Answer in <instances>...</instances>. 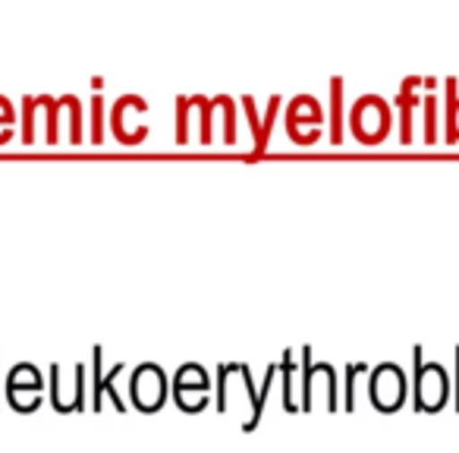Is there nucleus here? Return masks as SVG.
Instances as JSON below:
<instances>
[{
	"label": "nucleus",
	"mask_w": 459,
	"mask_h": 453,
	"mask_svg": "<svg viewBox=\"0 0 459 453\" xmlns=\"http://www.w3.org/2000/svg\"><path fill=\"white\" fill-rule=\"evenodd\" d=\"M409 390L412 388H409V378L403 371V365L381 362L368 371V396L377 413H396V409H403Z\"/></svg>",
	"instance_id": "8"
},
{
	"label": "nucleus",
	"mask_w": 459,
	"mask_h": 453,
	"mask_svg": "<svg viewBox=\"0 0 459 453\" xmlns=\"http://www.w3.org/2000/svg\"><path fill=\"white\" fill-rule=\"evenodd\" d=\"M227 378H230V365L227 362H221L217 365V400H214V406L221 409H227Z\"/></svg>",
	"instance_id": "27"
},
{
	"label": "nucleus",
	"mask_w": 459,
	"mask_h": 453,
	"mask_svg": "<svg viewBox=\"0 0 459 453\" xmlns=\"http://www.w3.org/2000/svg\"><path fill=\"white\" fill-rule=\"evenodd\" d=\"M394 126V108L384 95L365 91L350 108V133L362 145H381Z\"/></svg>",
	"instance_id": "2"
},
{
	"label": "nucleus",
	"mask_w": 459,
	"mask_h": 453,
	"mask_svg": "<svg viewBox=\"0 0 459 453\" xmlns=\"http://www.w3.org/2000/svg\"><path fill=\"white\" fill-rule=\"evenodd\" d=\"M281 95H271L268 98V110L262 114V139L252 145V158H262L264 152H268V142L271 135H274V126H277V117H281Z\"/></svg>",
	"instance_id": "20"
},
{
	"label": "nucleus",
	"mask_w": 459,
	"mask_h": 453,
	"mask_svg": "<svg viewBox=\"0 0 459 453\" xmlns=\"http://www.w3.org/2000/svg\"><path fill=\"white\" fill-rule=\"evenodd\" d=\"M283 129L296 145H315L325 135V110L315 95H296L283 110Z\"/></svg>",
	"instance_id": "6"
},
{
	"label": "nucleus",
	"mask_w": 459,
	"mask_h": 453,
	"mask_svg": "<svg viewBox=\"0 0 459 453\" xmlns=\"http://www.w3.org/2000/svg\"><path fill=\"white\" fill-rule=\"evenodd\" d=\"M208 104L204 95H177V142L189 145L192 139L202 142L208 129Z\"/></svg>",
	"instance_id": "14"
},
{
	"label": "nucleus",
	"mask_w": 459,
	"mask_h": 453,
	"mask_svg": "<svg viewBox=\"0 0 459 453\" xmlns=\"http://www.w3.org/2000/svg\"><path fill=\"white\" fill-rule=\"evenodd\" d=\"M444 95H440V104H444V139L450 145H459V79L446 76L440 83Z\"/></svg>",
	"instance_id": "17"
},
{
	"label": "nucleus",
	"mask_w": 459,
	"mask_h": 453,
	"mask_svg": "<svg viewBox=\"0 0 459 453\" xmlns=\"http://www.w3.org/2000/svg\"><path fill=\"white\" fill-rule=\"evenodd\" d=\"M41 390H45V378L32 362H16L4 378V394L16 413H35L41 406Z\"/></svg>",
	"instance_id": "10"
},
{
	"label": "nucleus",
	"mask_w": 459,
	"mask_h": 453,
	"mask_svg": "<svg viewBox=\"0 0 459 453\" xmlns=\"http://www.w3.org/2000/svg\"><path fill=\"white\" fill-rule=\"evenodd\" d=\"M0 400H4V378H0Z\"/></svg>",
	"instance_id": "29"
},
{
	"label": "nucleus",
	"mask_w": 459,
	"mask_h": 453,
	"mask_svg": "<svg viewBox=\"0 0 459 453\" xmlns=\"http://www.w3.org/2000/svg\"><path fill=\"white\" fill-rule=\"evenodd\" d=\"M281 381H283V409L287 413H299V403L293 394V381H296V350H287L281 359Z\"/></svg>",
	"instance_id": "21"
},
{
	"label": "nucleus",
	"mask_w": 459,
	"mask_h": 453,
	"mask_svg": "<svg viewBox=\"0 0 459 453\" xmlns=\"http://www.w3.org/2000/svg\"><path fill=\"white\" fill-rule=\"evenodd\" d=\"M126 371V365L123 362H117L114 369L104 375V346L101 344H95L91 346V396H89V409H101L104 406V396H108L110 403H114L117 409H126V403H123V396L117 394V378Z\"/></svg>",
	"instance_id": "12"
},
{
	"label": "nucleus",
	"mask_w": 459,
	"mask_h": 453,
	"mask_svg": "<svg viewBox=\"0 0 459 453\" xmlns=\"http://www.w3.org/2000/svg\"><path fill=\"white\" fill-rule=\"evenodd\" d=\"M327 89H331V142H333V145H340V142H343V126H346V120H343V108H346V101H343L346 79H343V76H333Z\"/></svg>",
	"instance_id": "18"
},
{
	"label": "nucleus",
	"mask_w": 459,
	"mask_h": 453,
	"mask_svg": "<svg viewBox=\"0 0 459 453\" xmlns=\"http://www.w3.org/2000/svg\"><path fill=\"white\" fill-rule=\"evenodd\" d=\"M85 139V120H82V101L76 95H60L57 98V145L70 142L79 145Z\"/></svg>",
	"instance_id": "15"
},
{
	"label": "nucleus",
	"mask_w": 459,
	"mask_h": 453,
	"mask_svg": "<svg viewBox=\"0 0 459 453\" xmlns=\"http://www.w3.org/2000/svg\"><path fill=\"white\" fill-rule=\"evenodd\" d=\"M362 371H368V365H365V362H350L343 369L346 394H343V403H340V409H346V413H352V409H356V375H362Z\"/></svg>",
	"instance_id": "25"
},
{
	"label": "nucleus",
	"mask_w": 459,
	"mask_h": 453,
	"mask_svg": "<svg viewBox=\"0 0 459 453\" xmlns=\"http://www.w3.org/2000/svg\"><path fill=\"white\" fill-rule=\"evenodd\" d=\"M145 114H148V101L142 95H120L108 110V126L114 133L117 142L123 145H142L148 139V123H145Z\"/></svg>",
	"instance_id": "5"
},
{
	"label": "nucleus",
	"mask_w": 459,
	"mask_h": 453,
	"mask_svg": "<svg viewBox=\"0 0 459 453\" xmlns=\"http://www.w3.org/2000/svg\"><path fill=\"white\" fill-rule=\"evenodd\" d=\"M208 388H211V375L204 371V365L186 362V365H179L177 375H173L170 394L183 413H202V409L211 403Z\"/></svg>",
	"instance_id": "11"
},
{
	"label": "nucleus",
	"mask_w": 459,
	"mask_h": 453,
	"mask_svg": "<svg viewBox=\"0 0 459 453\" xmlns=\"http://www.w3.org/2000/svg\"><path fill=\"white\" fill-rule=\"evenodd\" d=\"M274 375H277V365H268V369H264V378H262V388H258V403L252 406V415L246 419L243 431H255L258 422H262L264 406H268V394H271V388H274Z\"/></svg>",
	"instance_id": "22"
},
{
	"label": "nucleus",
	"mask_w": 459,
	"mask_h": 453,
	"mask_svg": "<svg viewBox=\"0 0 459 453\" xmlns=\"http://www.w3.org/2000/svg\"><path fill=\"white\" fill-rule=\"evenodd\" d=\"M20 139L26 145L35 142H48L57 145V98L54 95H26L22 98V114H20Z\"/></svg>",
	"instance_id": "4"
},
{
	"label": "nucleus",
	"mask_w": 459,
	"mask_h": 453,
	"mask_svg": "<svg viewBox=\"0 0 459 453\" xmlns=\"http://www.w3.org/2000/svg\"><path fill=\"white\" fill-rule=\"evenodd\" d=\"M450 381H453V400H456V413H459V346H456V375Z\"/></svg>",
	"instance_id": "28"
},
{
	"label": "nucleus",
	"mask_w": 459,
	"mask_h": 453,
	"mask_svg": "<svg viewBox=\"0 0 459 453\" xmlns=\"http://www.w3.org/2000/svg\"><path fill=\"white\" fill-rule=\"evenodd\" d=\"M104 126H108V114H104V95H101V91H95V95H91V120H89V139L95 142V145H101V142H104Z\"/></svg>",
	"instance_id": "23"
},
{
	"label": "nucleus",
	"mask_w": 459,
	"mask_h": 453,
	"mask_svg": "<svg viewBox=\"0 0 459 453\" xmlns=\"http://www.w3.org/2000/svg\"><path fill=\"white\" fill-rule=\"evenodd\" d=\"M421 89V76H406L396 89V110H400V142L409 145L412 142V114L415 108H421V98L415 91Z\"/></svg>",
	"instance_id": "16"
},
{
	"label": "nucleus",
	"mask_w": 459,
	"mask_h": 453,
	"mask_svg": "<svg viewBox=\"0 0 459 453\" xmlns=\"http://www.w3.org/2000/svg\"><path fill=\"white\" fill-rule=\"evenodd\" d=\"M16 123H20V114H16L13 101L7 95H0V145H7L16 135Z\"/></svg>",
	"instance_id": "24"
},
{
	"label": "nucleus",
	"mask_w": 459,
	"mask_h": 453,
	"mask_svg": "<svg viewBox=\"0 0 459 453\" xmlns=\"http://www.w3.org/2000/svg\"><path fill=\"white\" fill-rule=\"evenodd\" d=\"M453 396L450 371L440 362H425V350L412 346V409L415 413H440Z\"/></svg>",
	"instance_id": "1"
},
{
	"label": "nucleus",
	"mask_w": 459,
	"mask_h": 453,
	"mask_svg": "<svg viewBox=\"0 0 459 453\" xmlns=\"http://www.w3.org/2000/svg\"><path fill=\"white\" fill-rule=\"evenodd\" d=\"M221 139L223 145H237L239 129H237V98L214 95L208 104V129H204L202 145H214Z\"/></svg>",
	"instance_id": "13"
},
{
	"label": "nucleus",
	"mask_w": 459,
	"mask_h": 453,
	"mask_svg": "<svg viewBox=\"0 0 459 453\" xmlns=\"http://www.w3.org/2000/svg\"><path fill=\"white\" fill-rule=\"evenodd\" d=\"M299 359H302L299 409L312 413V409H315V384L325 381V390H327V403H325V406L331 409V413H337V409H340V400H337V369H333L331 362H315V359H312V346H308V344L299 350Z\"/></svg>",
	"instance_id": "9"
},
{
	"label": "nucleus",
	"mask_w": 459,
	"mask_h": 453,
	"mask_svg": "<svg viewBox=\"0 0 459 453\" xmlns=\"http://www.w3.org/2000/svg\"><path fill=\"white\" fill-rule=\"evenodd\" d=\"M48 378H51V406L54 413L70 415V413H82L89 409V369L82 362L70 365V378H66V365L64 362H51L48 369Z\"/></svg>",
	"instance_id": "3"
},
{
	"label": "nucleus",
	"mask_w": 459,
	"mask_h": 453,
	"mask_svg": "<svg viewBox=\"0 0 459 453\" xmlns=\"http://www.w3.org/2000/svg\"><path fill=\"white\" fill-rule=\"evenodd\" d=\"M239 104H243V110H246V120H249V129H252V139H262V114H258V108H255V98L252 95H243L239 98Z\"/></svg>",
	"instance_id": "26"
},
{
	"label": "nucleus",
	"mask_w": 459,
	"mask_h": 453,
	"mask_svg": "<svg viewBox=\"0 0 459 453\" xmlns=\"http://www.w3.org/2000/svg\"><path fill=\"white\" fill-rule=\"evenodd\" d=\"M170 396V378L158 362H139L129 371V400L139 413H158Z\"/></svg>",
	"instance_id": "7"
},
{
	"label": "nucleus",
	"mask_w": 459,
	"mask_h": 453,
	"mask_svg": "<svg viewBox=\"0 0 459 453\" xmlns=\"http://www.w3.org/2000/svg\"><path fill=\"white\" fill-rule=\"evenodd\" d=\"M421 135H425L428 145L440 139V98L434 91L421 98Z\"/></svg>",
	"instance_id": "19"
}]
</instances>
